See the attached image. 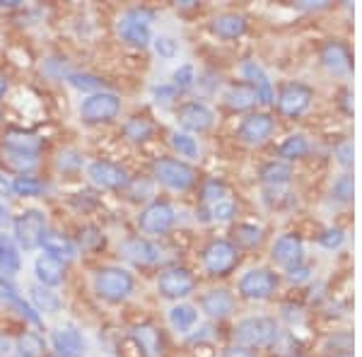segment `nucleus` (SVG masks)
<instances>
[{
    "label": "nucleus",
    "instance_id": "obj_1",
    "mask_svg": "<svg viewBox=\"0 0 362 357\" xmlns=\"http://www.w3.org/2000/svg\"><path fill=\"white\" fill-rule=\"evenodd\" d=\"M155 20V13L148 8H131L126 10L124 17L119 20V34L126 44L136 46V49H145L153 42V34H150V25Z\"/></svg>",
    "mask_w": 362,
    "mask_h": 357
},
{
    "label": "nucleus",
    "instance_id": "obj_2",
    "mask_svg": "<svg viewBox=\"0 0 362 357\" xmlns=\"http://www.w3.org/2000/svg\"><path fill=\"white\" fill-rule=\"evenodd\" d=\"M278 338V324L268 316H249L235 326V341L242 348H261Z\"/></svg>",
    "mask_w": 362,
    "mask_h": 357
},
{
    "label": "nucleus",
    "instance_id": "obj_3",
    "mask_svg": "<svg viewBox=\"0 0 362 357\" xmlns=\"http://www.w3.org/2000/svg\"><path fill=\"white\" fill-rule=\"evenodd\" d=\"M153 177L172 191H189L196 184L198 174L186 162L174 160V157H162L153 165Z\"/></svg>",
    "mask_w": 362,
    "mask_h": 357
},
{
    "label": "nucleus",
    "instance_id": "obj_4",
    "mask_svg": "<svg viewBox=\"0 0 362 357\" xmlns=\"http://www.w3.org/2000/svg\"><path fill=\"white\" fill-rule=\"evenodd\" d=\"M133 275L124 268H102L95 275V290L107 302H124L133 292Z\"/></svg>",
    "mask_w": 362,
    "mask_h": 357
},
{
    "label": "nucleus",
    "instance_id": "obj_5",
    "mask_svg": "<svg viewBox=\"0 0 362 357\" xmlns=\"http://www.w3.org/2000/svg\"><path fill=\"white\" fill-rule=\"evenodd\" d=\"M239 263V251L227 239H215L203 249V266L210 275H227Z\"/></svg>",
    "mask_w": 362,
    "mask_h": 357
},
{
    "label": "nucleus",
    "instance_id": "obj_6",
    "mask_svg": "<svg viewBox=\"0 0 362 357\" xmlns=\"http://www.w3.org/2000/svg\"><path fill=\"white\" fill-rule=\"evenodd\" d=\"M121 111V99L114 95V92H97V95H90L80 107V116L87 121V124H107L119 116Z\"/></svg>",
    "mask_w": 362,
    "mask_h": 357
},
{
    "label": "nucleus",
    "instance_id": "obj_7",
    "mask_svg": "<svg viewBox=\"0 0 362 357\" xmlns=\"http://www.w3.org/2000/svg\"><path fill=\"white\" fill-rule=\"evenodd\" d=\"M46 234V218L42 210H27L15 220V242L22 249L42 247V239Z\"/></svg>",
    "mask_w": 362,
    "mask_h": 357
},
{
    "label": "nucleus",
    "instance_id": "obj_8",
    "mask_svg": "<svg viewBox=\"0 0 362 357\" xmlns=\"http://www.w3.org/2000/svg\"><path fill=\"white\" fill-rule=\"evenodd\" d=\"M276 288H278V275L266 271V268H251L239 280V292L247 300H256V302L268 300L276 292Z\"/></svg>",
    "mask_w": 362,
    "mask_h": 357
},
{
    "label": "nucleus",
    "instance_id": "obj_9",
    "mask_svg": "<svg viewBox=\"0 0 362 357\" xmlns=\"http://www.w3.org/2000/svg\"><path fill=\"white\" fill-rule=\"evenodd\" d=\"M196 288V280L186 268H167L157 280V290L167 300H184Z\"/></svg>",
    "mask_w": 362,
    "mask_h": 357
},
{
    "label": "nucleus",
    "instance_id": "obj_10",
    "mask_svg": "<svg viewBox=\"0 0 362 357\" xmlns=\"http://www.w3.org/2000/svg\"><path fill=\"white\" fill-rule=\"evenodd\" d=\"M174 208L165 201H155L140 213L138 225L145 234H167L174 227Z\"/></svg>",
    "mask_w": 362,
    "mask_h": 357
},
{
    "label": "nucleus",
    "instance_id": "obj_11",
    "mask_svg": "<svg viewBox=\"0 0 362 357\" xmlns=\"http://www.w3.org/2000/svg\"><path fill=\"white\" fill-rule=\"evenodd\" d=\"M314 99V92L309 90L307 85L302 83H290L285 85L283 90H280L278 95V109L280 114L290 116V119H295V116H302L305 111L309 109V104H312Z\"/></svg>",
    "mask_w": 362,
    "mask_h": 357
},
{
    "label": "nucleus",
    "instance_id": "obj_12",
    "mask_svg": "<svg viewBox=\"0 0 362 357\" xmlns=\"http://www.w3.org/2000/svg\"><path fill=\"white\" fill-rule=\"evenodd\" d=\"M177 119H179V126L186 128L191 133H203L213 126L215 121V114L208 104L203 102H189L184 104L179 111H177Z\"/></svg>",
    "mask_w": 362,
    "mask_h": 357
},
{
    "label": "nucleus",
    "instance_id": "obj_13",
    "mask_svg": "<svg viewBox=\"0 0 362 357\" xmlns=\"http://www.w3.org/2000/svg\"><path fill=\"white\" fill-rule=\"evenodd\" d=\"M87 174H90V179L95 181L97 186H102V189H126L128 184H131V179H128L126 169L114 165V162H92L90 169H87Z\"/></svg>",
    "mask_w": 362,
    "mask_h": 357
},
{
    "label": "nucleus",
    "instance_id": "obj_14",
    "mask_svg": "<svg viewBox=\"0 0 362 357\" xmlns=\"http://www.w3.org/2000/svg\"><path fill=\"white\" fill-rule=\"evenodd\" d=\"M302 254H305L302 239L297 237V234H293V232L278 237L276 244H273V261H276L278 266L288 268V271L302 266Z\"/></svg>",
    "mask_w": 362,
    "mask_h": 357
},
{
    "label": "nucleus",
    "instance_id": "obj_15",
    "mask_svg": "<svg viewBox=\"0 0 362 357\" xmlns=\"http://www.w3.org/2000/svg\"><path fill=\"white\" fill-rule=\"evenodd\" d=\"M273 133V119L268 114H249L239 126V138L249 145H259Z\"/></svg>",
    "mask_w": 362,
    "mask_h": 357
},
{
    "label": "nucleus",
    "instance_id": "obj_16",
    "mask_svg": "<svg viewBox=\"0 0 362 357\" xmlns=\"http://www.w3.org/2000/svg\"><path fill=\"white\" fill-rule=\"evenodd\" d=\"M242 73H244V80H247V85L254 87L256 99H259L261 104H273V102H276L271 80H268V75L264 73V68H261L259 63H256V61H244Z\"/></svg>",
    "mask_w": 362,
    "mask_h": 357
},
{
    "label": "nucleus",
    "instance_id": "obj_17",
    "mask_svg": "<svg viewBox=\"0 0 362 357\" xmlns=\"http://www.w3.org/2000/svg\"><path fill=\"white\" fill-rule=\"evenodd\" d=\"M121 251H124V256L128 261L138 263V266H153V263L162 259V249L157 247V244L148 242V239H140V237H133V239H128V242H124Z\"/></svg>",
    "mask_w": 362,
    "mask_h": 357
},
{
    "label": "nucleus",
    "instance_id": "obj_18",
    "mask_svg": "<svg viewBox=\"0 0 362 357\" xmlns=\"http://www.w3.org/2000/svg\"><path fill=\"white\" fill-rule=\"evenodd\" d=\"M133 341L140 348L143 357H162L165 353V338L157 326L153 324H140L133 329Z\"/></svg>",
    "mask_w": 362,
    "mask_h": 357
},
{
    "label": "nucleus",
    "instance_id": "obj_19",
    "mask_svg": "<svg viewBox=\"0 0 362 357\" xmlns=\"http://www.w3.org/2000/svg\"><path fill=\"white\" fill-rule=\"evenodd\" d=\"M321 63L334 75H348L350 68H353V58H350L348 46L341 42L324 44V49H321Z\"/></svg>",
    "mask_w": 362,
    "mask_h": 357
},
{
    "label": "nucleus",
    "instance_id": "obj_20",
    "mask_svg": "<svg viewBox=\"0 0 362 357\" xmlns=\"http://www.w3.org/2000/svg\"><path fill=\"white\" fill-rule=\"evenodd\" d=\"M51 345L58 353V357H83L85 355V338L75 329H58L51 336Z\"/></svg>",
    "mask_w": 362,
    "mask_h": 357
},
{
    "label": "nucleus",
    "instance_id": "obj_21",
    "mask_svg": "<svg viewBox=\"0 0 362 357\" xmlns=\"http://www.w3.org/2000/svg\"><path fill=\"white\" fill-rule=\"evenodd\" d=\"M201 309L206 312L208 316H213V319H225V316L232 314V309H235V297L230 295L227 290H210L203 295L201 300Z\"/></svg>",
    "mask_w": 362,
    "mask_h": 357
},
{
    "label": "nucleus",
    "instance_id": "obj_22",
    "mask_svg": "<svg viewBox=\"0 0 362 357\" xmlns=\"http://www.w3.org/2000/svg\"><path fill=\"white\" fill-rule=\"evenodd\" d=\"M34 273L37 280L42 283V288H56L63 283V275H66V263L51 259V256H39L34 263Z\"/></svg>",
    "mask_w": 362,
    "mask_h": 357
},
{
    "label": "nucleus",
    "instance_id": "obj_23",
    "mask_svg": "<svg viewBox=\"0 0 362 357\" xmlns=\"http://www.w3.org/2000/svg\"><path fill=\"white\" fill-rule=\"evenodd\" d=\"M42 249L46 251V256L58 261H73L75 259V244L70 242L66 234L61 232H46L42 239Z\"/></svg>",
    "mask_w": 362,
    "mask_h": 357
},
{
    "label": "nucleus",
    "instance_id": "obj_24",
    "mask_svg": "<svg viewBox=\"0 0 362 357\" xmlns=\"http://www.w3.org/2000/svg\"><path fill=\"white\" fill-rule=\"evenodd\" d=\"M213 32L223 39H237L247 32V20L237 13H225L213 20Z\"/></svg>",
    "mask_w": 362,
    "mask_h": 357
},
{
    "label": "nucleus",
    "instance_id": "obj_25",
    "mask_svg": "<svg viewBox=\"0 0 362 357\" xmlns=\"http://www.w3.org/2000/svg\"><path fill=\"white\" fill-rule=\"evenodd\" d=\"M0 268L8 271L10 275L20 273L22 259H20V249H17L15 239L10 234H0Z\"/></svg>",
    "mask_w": 362,
    "mask_h": 357
},
{
    "label": "nucleus",
    "instance_id": "obj_26",
    "mask_svg": "<svg viewBox=\"0 0 362 357\" xmlns=\"http://www.w3.org/2000/svg\"><path fill=\"white\" fill-rule=\"evenodd\" d=\"M227 104H230L232 109H237V111H247L254 107L259 99H256V92H254V87L247 85V83H239V85H232L230 90H227Z\"/></svg>",
    "mask_w": 362,
    "mask_h": 357
},
{
    "label": "nucleus",
    "instance_id": "obj_27",
    "mask_svg": "<svg viewBox=\"0 0 362 357\" xmlns=\"http://www.w3.org/2000/svg\"><path fill=\"white\" fill-rule=\"evenodd\" d=\"M3 162H5V167H8L10 172H17L20 177H25V174H29L34 167H37V155L3 148Z\"/></svg>",
    "mask_w": 362,
    "mask_h": 357
},
{
    "label": "nucleus",
    "instance_id": "obj_28",
    "mask_svg": "<svg viewBox=\"0 0 362 357\" xmlns=\"http://www.w3.org/2000/svg\"><path fill=\"white\" fill-rule=\"evenodd\" d=\"M3 148L17 150V152H29V155H37L42 148V140L34 138L32 133H22V131H10L3 140Z\"/></svg>",
    "mask_w": 362,
    "mask_h": 357
},
{
    "label": "nucleus",
    "instance_id": "obj_29",
    "mask_svg": "<svg viewBox=\"0 0 362 357\" xmlns=\"http://www.w3.org/2000/svg\"><path fill=\"white\" fill-rule=\"evenodd\" d=\"M290 177H293V169L285 162H268L261 167V181L268 186H283L288 184Z\"/></svg>",
    "mask_w": 362,
    "mask_h": 357
},
{
    "label": "nucleus",
    "instance_id": "obj_30",
    "mask_svg": "<svg viewBox=\"0 0 362 357\" xmlns=\"http://www.w3.org/2000/svg\"><path fill=\"white\" fill-rule=\"evenodd\" d=\"M32 302L37 312H46V314H56L61 309V300L51 288H32Z\"/></svg>",
    "mask_w": 362,
    "mask_h": 357
},
{
    "label": "nucleus",
    "instance_id": "obj_31",
    "mask_svg": "<svg viewBox=\"0 0 362 357\" xmlns=\"http://www.w3.org/2000/svg\"><path fill=\"white\" fill-rule=\"evenodd\" d=\"M169 321H172V326L177 331H189L196 326L198 321V312L191 304H177V307L169 312Z\"/></svg>",
    "mask_w": 362,
    "mask_h": 357
},
{
    "label": "nucleus",
    "instance_id": "obj_32",
    "mask_svg": "<svg viewBox=\"0 0 362 357\" xmlns=\"http://www.w3.org/2000/svg\"><path fill=\"white\" fill-rule=\"evenodd\" d=\"M153 124H150L145 116H133L131 121L124 126V136L131 140V143H145L150 136H153Z\"/></svg>",
    "mask_w": 362,
    "mask_h": 357
},
{
    "label": "nucleus",
    "instance_id": "obj_33",
    "mask_svg": "<svg viewBox=\"0 0 362 357\" xmlns=\"http://www.w3.org/2000/svg\"><path fill=\"white\" fill-rule=\"evenodd\" d=\"M0 292H3V297H5V300H8L10 304H13V307L17 309V312H20L22 316H25V319L29 321V324H34V326L42 324V319H39V314L34 312V307H29V304H27V302L22 300V297L15 292V288H10V285H8V288H0Z\"/></svg>",
    "mask_w": 362,
    "mask_h": 357
},
{
    "label": "nucleus",
    "instance_id": "obj_34",
    "mask_svg": "<svg viewBox=\"0 0 362 357\" xmlns=\"http://www.w3.org/2000/svg\"><path fill=\"white\" fill-rule=\"evenodd\" d=\"M309 150H312V145H309V140L305 136H290L280 145V157H285V160H300Z\"/></svg>",
    "mask_w": 362,
    "mask_h": 357
},
{
    "label": "nucleus",
    "instance_id": "obj_35",
    "mask_svg": "<svg viewBox=\"0 0 362 357\" xmlns=\"http://www.w3.org/2000/svg\"><path fill=\"white\" fill-rule=\"evenodd\" d=\"M235 215H237V203L232 201L230 196H227L225 201H220V203H215V206L203 210V218H206V220H218V222L232 220Z\"/></svg>",
    "mask_w": 362,
    "mask_h": 357
},
{
    "label": "nucleus",
    "instance_id": "obj_36",
    "mask_svg": "<svg viewBox=\"0 0 362 357\" xmlns=\"http://www.w3.org/2000/svg\"><path fill=\"white\" fill-rule=\"evenodd\" d=\"M201 198H203V203H206V208L215 206V203H220L227 198V186L218 179H208L206 184H203Z\"/></svg>",
    "mask_w": 362,
    "mask_h": 357
},
{
    "label": "nucleus",
    "instance_id": "obj_37",
    "mask_svg": "<svg viewBox=\"0 0 362 357\" xmlns=\"http://www.w3.org/2000/svg\"><path fill=\"white\" fill-rule=\"evenodd\" d=\"M10 186H13V193H17V196H39L44 191V184L34 177H17Z\"/></svg>",
    "mask_w": 362,
    "mask_h": 357
},
{
    "label": "nucleus",
    "instance_id": "obj_38",
    "mask_svg": "<svg viewBox=\"0 0 362 357\" xmlns=\"http://www.w3.org/2000/svg\"><path fill=\"white\" fill-rule=\"evenodd\" d=\"M68 83L73 87H78V90H95V95L99 90L104 92V80L95 78V75H87V73H70Z\"/></svg>",
    "mask_w": 362,
    "mask_h": 357
},
{
    "label": "nucleus",
    "instance_id": "obj_39",
    "mask_svg": "<svg viewBox=\"0 0 362 357\" xmlns=\"http://www.w3.org/2000/svg\"><path fill=\"white\" fill-rule=\"evenodd\" d=\"M172 145H174V150L179 152L181 157H196L198 155V143H196V138H191L189 133H174L172 136Z\"/></svg>",
    "mask_w": 362,
    "mask_h": 357
},
{
    "label": "nucleus",
    "instance_id": "obj_40",
    "mask_svg": "<svg viewBox=\"0 0 362 357\" xmlns=\"http://www.w3.org/2000/svg\"><path fill=\"white\" fill-rule=\"evenodd\" d=\"M44 353V341L37 333H25L20 338V355L22 357H39Z\"/></svg>",
    "mask_w": 362,
    "mask_h": 357
},
{
    "label": "nucleus",
    "instance_id": "obj_41",
    "mask_svg": "<svg viewBox=\"0 0 362 357\" xmlns=\"http://www.w3.org/2000/svg\"><path fill=\"white\" fill-rule=\"evenodd\" d=\"M353 193H355V181H353V174H343V177L336 179L334 184V198L336 201H353Z\"/></svg>",
    "mask_w": 362,
    "mask_h": 357
},
{
    "label": "nucleus",
    "instance_id": "obj_42",
    "mask_svg": "<svg viewBox=\"0 0 362 357\" xmlns=\"http://www.w3.org/2000/svg\"><path fill=\"white\" fill-rule=\"evenodd\" d=\"M235 234H237V242L242 244V247H256V244L261 242V227H256V225H239L237 230H235Z\"/></svg>",
    "mask_w": 362,
    "mask_h": 357
},
{
    "label": "nucleus",
    "instance_id": "obj_43",
    "mask_svg": "<svg viewBox=\"0 0 362 357\" xmlns=\"http://www.w3.org/2000/svg\"><path fill=\"white\" fill-rule=\"evenodd\" d=\"M196 83V70L194 66H181L177 73H174V87H177V92L179 90H189L191 85Z\"/></svg>",
    "mask_w": 362,
    "mask_h": 357
},
{
    "label": "nucleus",
    "instance_id": "obj_44",
    "mask_svg": "<svg viewBox=\"0 0 362 357\" xmlns=\"http://www.w3.org/2000/svg\"><path fill=\"white\" fill-rule=\"evenodd\" d=\"M155 51L162 58H174L179 54V46H177V42H174L172 37H157L155 39Z\"/></svg>",
    "mask_w": 362,
    "mask_h": 357
},
{
    "label": "nucleus",
    "instance_id": "obj_45",
    "mask_svg": "<svg viewBox=\"0 0 362 357\" xmlns=\"http://www.w3.org/2000/svg\"><path fill=\"white\" fill-rule=\"evenodd\" d=\"M343 232L338 230V227H334V230H326V232H321L319 234V244L324 249H338L343 244Z\"/></svg>",
    "mask_w": 362,
    "mask_h": 357
},
{
    "label": "nucleus",
    "instance_id": "obj_46",
    "mask_svg": "<svg viewBox=\"0 0 362 357\" xmlns=\"http://www.w3.org/2000/svg\"><path fill=\"white\" fill-rule=\"evenodd\" d=\"M336 157L343 167H353V157H355L353 140H343V143H338L336 145Z\"/></svg>",
    "mask_w": 362,
    "mask_h": 357
},
{
    "label": "nucleus",
    "instance_id": "obj_47",
    "mask_svg": "<svg viewBox=\"0 0 362 357\" xmlns=\"http://www.w3.org/2000/svg\"><path fill=\"white\" fill-rule=\"evenodd\" d=\"M153 95L157 97V102H169V99L177 97V87H174V85H162V87H155Z\"/></svg>",
    "mask_w": 362,
    "mask_h": 357
},
{
    "label": "nucleus",
    "instance_id": "obj_48",
    "mask_svg": "<svg viewBox=\"0 0 362 357\" xmlns=\"http://www.w3.org/2000/svg\"><path fill=\"white\" fill-rule=\"evenodd\" d=\"M223 357H256L254 353H251L249 348H242V345H232V348H227Z\"/></svg>",
    "mask_w": 362,
    "mask_h": 357
},
{
    "label": "nucleus",
    "instance_id": "obj_49",
    "mask_svg": "<svg viewBox=\"0 0 362 357\" xmlns=\"http://www.w3.org/2000/svg\"><path fill=\"white\" fill-rule=\"evenodd\" d=\"M307 278H309V271L305 266H297L290 271V280H293V283H302V280H307Z\"/></svg>",
    "mask_w": 362,
    "mask_h": 357
},
{
    "label": "nucleus",
    "instance_id": "obj_50",
    "mask_svg": "<svg viewBox=\"0 0 362 357\" xmlns=\"http://www.w3.org/2000/svg\"><path fill=\"white\" fill-rule=\"evenodd\" d=\"M13 191V186H10V181L5 174H0V196H8V193Z\"/></svg>",
    "mask_w": 362,
    "mask_h": 357
},
{
    "label": "nucleus",
    "instance_id": "obj_51",
    "mask_svg": "<svg viewBox=\"0 0 362 357\" xmlns=\"http://www.w3.org/2000/svg\"><path fill=\"white\" fill-rule=\"evenodd\" d=\"M13 288V275H10L8 271H3V268H0V288Z\"/></svg>",
    "mask_w": 362,
    "mask_h": 357
},
{
    "label": "nucleus",
    "instance_id": "obj_52",
    "mask_svg": "<svg viewBox=\"0 0 362 357\" xmlns=\"http://www.w3.org/2000/svg\"><path fill=\"white\" fill-rule=\"evenodd\" d=\"M3 222H5V225H8L10 218H8V210H5V208H0V225H3Z\"/></svg>",
    "mask_w": 362,
    "mask_h": 357
},
{
    "label": "nucleus",
    "instance_id": "obj_53",
    "mask_svg": "<svg viewBox=\"0 0 362 357\" xmlns=\"http://www.w3.org/2000/svg\"><path fill=\"white\" fill-rule=\"evenodd\" d=\"M5 92H8V83H5V80H3V78H0V97H3V95H5Z\"/></svg>",
    "mask_w": 362,
    "mask_h": 357
},
{
    "label": "nucleus",
    "instance_id": "obj_54",
    "mask_svg": "<svg viewBox=\"0 0 362 357\" xmlns=\"http://www.w3.org/2000/svg\"><path fill=\"white\" fill-rule=\"evenodd\" d=\"M10 357H22V355H20V353H15V355H10Z\"/></svg>",
    "mask_w": 362,
    "mask_h": 357
},
{
    "label": "nucleus",
    "instance_id": "obj_55",
    "mask_svg": "<svg viewBox=\"0 0 362 357\" xmlns=\"http://www.w3.org/2000/svg\"><path fill=\"white\" fill-rule=\"evenodd\" d=\"M0 116H3V114H0Z\"/></svg>",
    "mask_w": 362,
    "mask_h": 357
}]
</instances>
